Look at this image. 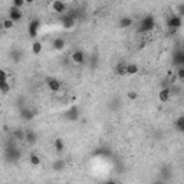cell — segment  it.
<instances>
[{"label": "cell", "instance_id": "6da1fadb", "mask_svg": "<svg viewBox=\"0 0 184 184\" xmlns=\"http://www.w3.org/2000/svg\"><path fill=\"white\" fill-rule=\"evenodd\" d=\"M153 26H154V19L148 16V17H145L143 22L139 23V30L141 32H150L153 29Z\"/></svg>", "mask_w": 184, "mask_h": 184}, {"label": "cell", "instance_id": "7a4b0ae2", "mask_svg": "<svg viewBox=\"0 0 184 184\" xmlns=\"http://www.w3.org/2000/svg\"><path fill=\"white\" fill-rule=\"evenodd\" d=\"M9 17H10L13 22H17V20L22 19V10H20V7L12 6L10 10H9Z\"/></svg>", "mask_w": 184, "mask_h": 184}, {"label": "cell", "instance_id": "3957f363", "mask_svg": "<svg viewBox=\"0 0 184 184\" xmlns=\"http://www.w3.org/2000/svg\"><path fill=\"white\" fill-rule=\"evenodd\" d=\"M180 26H181V17L180 16H173V17L168 20V27H170L171 32H174V30L178 29Z\"/></svg>", "mask_w": 184, "mask_h": 184}, {"label": "cell", "instance_id": "277c9868", "mask_svg": "<svg viewBox=\"0 0 184 184\" xmlns=\"http://www.w3.org/2000/svg\"><path fill=\"white\" fill-rule=\"evenodd\" d=\"M48 87H49V89L52 91V92H59V89H60V82L58 81V79L50 78V79H48Z\"/></svg>", "mask_w": 184, "mask_h": 184}, {"label": "cell", "instance_id": "5b68a950", "mask_svg": "<svg viewBox=\"0 0 184 184\" xmlns=\"http://www.w3.org/2000/svg\"><path fill=\"white\" fill-rule=\"evenodd\" d=\"M52 7H53V10L58 12V13H64L66 6H65V3L62 2V0H55L53 4H52Z\"/></svg>", "mask_w": 184, "mask_h": 184}, {"label": "cell", "instance_id": "8992f818", "mask_svg": "<svg viewBox=\"0 0 184 184\" xmlns=\"http://www.w3.org/2000/svg\"><path fill=\"white\" fill-rule=\"evenodd\" d=\"M72 60L75 62V64H82L83 60H85V56H83V53L81 50H76V52L72 53Z\"/></svg>", "mask_w": 184, "mask_h": 184}, {"label": "cell", "instance_id": "52a82bcc", "mask_svg": "<svg viewBox=\"0 0 184 184\" xmlns=\"http://www.w3.org/2000/svg\"><path fill=\"white\" fill-rule=\"evenodd\" d=\"M158 99L161 102H167L170 99V89H161L158 94Z\"/></svg>", "mask_w": 184, "mask_h": 184}, {"label": "cell", "instance_id": "ba28073f", "mask_svg": "<svg viewBox=\"0 0 184 184\" xmlns=\"http://www.w3.org/2000/svg\"><path fill=\"white\" fill-rule=\"evenodd\" d=\"M38 27H39V23L38 22H32L29 26V35L30 36H36L38 33Z\"/></svg>", "mask_w": 184, "mask_h": 184}, {"label": "cell", "instance_id": "9c48e42d", "mask_svg": "<svg viewBox=\"0 0 184 184\" xmlns=\"http://www.w3.org/2000/svg\"><path fill=\"white\" fill-rule=\"evenodd\" d=\"M137 72H138V66L134 64H130L127 65V75H135Z\"/></svg>", "mask_w": 184, "mask_h": 184}, {"label": "cell", "instance_id": "30bf717a", "mask_svg": "<svg viewBox=\"0 0 184 184\" xmlns=\"http://www.w3.org/2000/svg\"><path fill=\"white\" fill-rule=\"evenodd\" d=\"M0 89H2V92H3L4 95L9 94V91L12 89V85L9 83V81L7 82H0Z\"/></svg>", "mask_w": 184, "mask_h": 184}, {"label": "cell", "instance_id": "8fae6325", "mask_svg": "<svg viewBox=\"0 0 184 184\" xmlns=\"http://www.w3.org/2000/svg\"><path fill=\"white\" fill-rule=\"evenodd\" d=\"M42 50V43L40 42H35L33 45H32V52L35 53V55H39Z\"/></svg>", "mask_w": 184, "mask_h": 184}, {"label": "cell", "instance_id": "7c38bea8", "mask_svg": "<svg viewBox=\"0 0 184 184\" xmlns=\"http://www.w3.org/2000/svg\"><path fill=\"white\" fill-rule=\"evenodd\" d=\"M13 20L10 19V17H7V19H4L3 20V25H2V26H3V29H12V27H13Z\"/></svg>", "mask_w": 184, "mask_h": 184}, {"label": "cell", "instance_id": "4fadbf2b", "mask_svg": "<svg viewBox=\"0 0 184 184\" xmlns=\"http://www.w3.org/2000/svg\"><path fill=\"white\" fill-rule=\"evenodd\" d=\"M131 23H132V20L130 19V17H124V19L120 22V26L121 27H128V26H131Z\"/></svg>", "mask_w": 184, "mask_h": 184}, {"label": "cell", "instance_id": "5bb4252c", "mask_svg": "<svg viewBox=\"0 0 184 184\" xmlns=\"http://www.w3.org/2000/svg\"><path fill=\"white\" fill-rule=\"evenodd\" d=\"M116 73H120V75H127V65L125 64L120 65V66L116 68Z\"/></svg>", "mask_w": 184, "mask_h": 184}, {"label": "cell", "instance_id": "9a60e30c", "mask_svg": "<svg viewBox=\"0 0 184 184\" xmlns=\"http://www.w3.org/2000/svg\"><path fill=\"white\" fill-rule=\"evenodd\" d=\"M30 164L39 165V164H40V158H39L36 154H32V155H30Z\"/></svg>", "mask_w": 184, "mask_h": 184}, {"label": "cell", "instance_id": "2e32d148", "mask_svg": "<svg viewBox=\"0 0 184 184\" xmlns=\"http://www.w3.org/2000/svg\"><path fill=\"white\" fill-rule=\"evenodd\" d=\"M12 3H13V6H16V7H23V4L26 3V0H12Z\"/></svg>", "mask_w": 184, "mask_h": 184}, {"label": "cell", "instance_id": "e0dca14e", "mask_svg": "<svg viewBox=\"0 0 184 184\" xmlns=\"http://www.w3.org/2000/svg\"><path fill=\"white\" fill-rule=\"evenodd\" d=\"M64 40H62V39H58V40H55V43H53V46H55V48L56 49H64Z\"/></svg>", "mask_w": 184, "mask_h": 184}, {"label": "cell", "instance_id": "ac0fdd59", "mask_svg": "<svg viewBox=\"0 0 184 184\" xmlns=\"http://www.w3.org/2000/svg\"><path fill=\"white\" fill-rule=\"evenodd\" d=\"M0 82H7V73L4 69L0 72Z\"/></svg>", "mask_w": 184, "mask_h": 184}, {"label": "cell", "instance_id": "d6986e66", "mask_svg": "<svg viewBox=\"0 0 184 184\" xmlns=\"http://www.w3.org/2000/svg\"><path fill=\"white\" fill-rule=\"evenodd\" d=\"M177 78L180 79V81H184V66H181V68L178 69V72H177Z\"/></svg>", "mask_w": 184, "mask_h": 184}, {"label": "cell", "instance_id": "ffe728a7", "mask_svg": "<svg viewBox=\"0 0 184 184\" xmlns=\"http://www.w3.org/2000/svg\"><path fill=\"white\" fill-rule=\"evenodd\" d=\"M56 148H59V150H62V148H64V145H62V141H60V139H56Z\"/></svg>", "mask_w": 184, "mask_h": 184}, {"label": "cell", "instance_id": "44dd1931", "mask_svg": "<svg viewBox=\"0 0 184 184\" xmlns=\"http://www.w3.org/2000/svg\"><path fill=\"white\" fill-rule=\"evenodd\" d=\"M130 98H132V99H134V98H137V94H130Z\"/></svg>", "mask_w": 184, "mask_h": 184}, {"label": "cell", "instance_id": "7402d4cb", "mask_svg": "<svg viewBox=\"0 0 184 184\" xmlns=\"http://www.w3.org/2000/svg\"><path fill=\"white\" fill-rule=\"evenodd\" d=\"M35 0H26V3H33Z\"/></svg>", "mask_w": 184, "mask_h": 184}]
</instances>
